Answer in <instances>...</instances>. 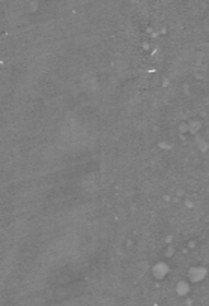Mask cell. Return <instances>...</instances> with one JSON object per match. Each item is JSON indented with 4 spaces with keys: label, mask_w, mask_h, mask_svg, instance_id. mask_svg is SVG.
Instances as JSON below:
<instances>
[{
    "label": "cell",
    "mask_w": 209,
    "mask_h": 306,
    "mask_svg": "<svg viewBox=\"0 0 209 306\" xmlns=\"http://www.w3.org/2000/svg\"><path fill=\"white\" fill-rule=\"evenodd\" d=\"M205 275H206V270L202 269V267H197V269H193V270L190 272V279L194 281V282H197V281H200V279L205 278Z\"/></svg>",
    "instance_id": "obj_1"
},
{
    "label": "cell",
    "mask_w": 209,
    "mask_h": 306,
    "mask_svg": "<svg viewBox=\"0 0 209 306\" xmlns=\"http://www.w3.org/2000/svg\"><path fill=\"white\" fill-rule=\"evenodd\" d=\"M166 273H167V266L162 264V263H158V264L153 267V275L157 278H162Z\"/></svg>",
    "instance_id": "obj_2"
},
{
    "label": "cell",
    "mask_w": 209,
    "mask_h": 306,
    "mask_svg": "<svg viewBox=\"0 0 209 306\" xmlns=\"http://www.w3.org/2000/svg\"><path fill=\"white\" fill-rule=\"evenodd\" d=\"M178 291H179V294H185V293L188 291V285L185 284V282H181L179 285H178V288H176Z\"/></svg>",
    "instance_id": "obj_3"
}]
</instances>
